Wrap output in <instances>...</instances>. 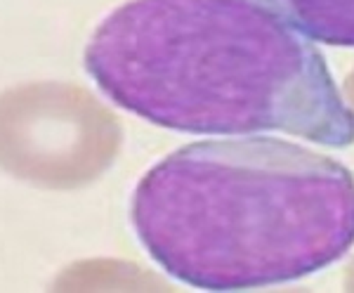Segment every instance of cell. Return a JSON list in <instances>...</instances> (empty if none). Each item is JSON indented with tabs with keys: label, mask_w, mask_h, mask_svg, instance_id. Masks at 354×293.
I'll return each mask as SVG.
<instances>
[{
	"label": "cell",
	"mask_w": 354,
	"mask_h": 293,
	"mask_svg": "<svg viewBox=\"0 0 354 293\" xmlns=\"http://www.w3.org/2000/svg\"><path fill=\"white\" fill-rule=\"evenodd\" d=\"M305 38L354 48V0H253Z\"/></svg>",
	"instance_id": "277c9868"
},
{
	"label": "cell",
	"mask_w": 354,
	"mask_h": 293,
	"mask_svg": "<svg viewBox=\"0 0 354 293\" xmlns=\"http://www.w3.org/2000/svg\"><path fill=\"white\" fill-rule=\"evenodd\" d=\"M135 234L173 279L253 291L310 277L354 246V175L270 135L180 147L137 182Z\"/></svg>",
	"instance_id": "7a4b0ae2"
},
{
	"label": "cell",
	"mask_w": 354,
	"mask_h": 293,
	"mask_svg": "<svg viewBox=\"0 0 354 293\" xmlns=\"http://www.w3.org/2000/svg\"><path fill=\"white\" fill-rule=\"evenodd\" d=\"M85 69L113 105L177 133L354 145L324 55L253 0H128L95 28Z\"/></svg>",
	"instance_id": "6da1fadb"
},
{
	"label": "cell",
	"mask_w": 354,
	"mask_h": 293,
	"mask_svg": "<svg viewBox=\"0 0 354 293\" xmlns=\"http://www.w3.org/2000/svg\"><path fill=\"white\" fill-rule=\"evenodd\" d=\"M97 107L83 90L62 83H28L0 95V168L45 189L88 180Z\"/></svg>",
	"instance_id": "3957f363"
}]
</instances>
